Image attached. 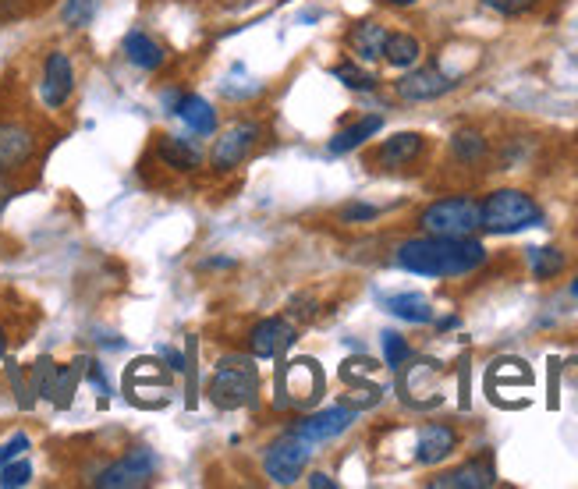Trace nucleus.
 I'll list each match as a JSON object with an SVG mask.
<instances>
[{"instance_id": "29", "label": "nucleus", "mask_w": 578, "mask_h": 489, "mask_svg": "<svg viewBox=\"0 0 578 489\" xmlns=\"http://www.w3.org/2000/svg\"><path fill=\"white\" fill-rule=\"evenodd\" d=\"M408 358H412V348H408V341L401 334H394V330H387V334H383V362L391 365V369H401Z\"/></svg>"}, {"instance_id": "31", "label": "nucleus", "mask_w": 578, "mask_h": 489, "mask_svg": "<svg viewBox=\"0 0 578 489\" xmlns=\"http://www.w3.org/2000/svg\"><path fill=\"white\" fill-rule=\"evenodd\" d=\"M483 8L497 11V15H504V18H518V15L536 11L539 0H483Z\"/></svg>"}, {"instance_id": "7", "label": "nucleus", "mask_w": 578, "mask_h": 489, "mask_svg": "<svg viewBox=\"0 0 578 489\" xmlns=\"http://www.w3.org/2000/svg\"><path fill=\"white\" fill-rule=\"evenodd\" d=\"M313 458V443L295 433H284L263 451V475L277 486H295Z\"/></svg>"}, {"instance_id": "23", "label": "nucleus", "mask_w": 578, "mask_h": 489, "mask_svg": "<svg viewBox=\"0 0 578 489\" xmlns=\"http://www.w3.org/2000/svg\"><path fill=\"white\" fill-rule=\"evenodd\" d=\"M383 309L391 312V316L405 319V323H415V326L430 323V319H433V305L426 302L422 295H415V291H405V295H391L387 302H383Z\"/></svg>"}, {"instance_id": "36", "label": "nucleus", "mask_w": 578, "mask_h": 489, "mask_svg": "<svg viewBox=\"0 0 578 489\" xmlns=\"http://www.w3.org/2000/svg\"><path fill=\"white\" fill-rule=\"evenodd\" d=\"M383 4H391V8H415L419 0H383Z\"/></svg>"}, {"instance_id": "25", "label": "nucleus", "mask_w": 578, "mask_h": 489, "mask_svg": "<svg viewBox=\"0 0 578 489\" xmlns=\"http://www.w3.org/2000/svg\"><path fill=\"white\" fill-rule=\"evenodd\" d=\"M330 75H334L337 82H344L348 89H355V93H373V89H376V75H369V71L362 68L355 57H352V61L334 64V68H330Z\"/></svg>"}, {"instance_id": "35", "label": "nucleus", "mask_w": 578, "mask_h": 489, "mask_svg": "<svg viewBox=\"0 0 578 489\" xmlns=\"http://www.w3.org/2000/svg\"><path fill=\"white\" fill-rule=\"evenodd\" d=\"M160 355H164L167 362H171V369H174V373H181V369H185V362H181V355H178V351L164 348V351H160Z\"/></svg>"}, {"instance_id": "19", "label": "nucleus", "mask_w": 578, "mask_h": 489, "mask_svg": "<svg viewBox=\"0 0 578 489\" xmlns=\"http://www.w3.org/2000/svg\"><path fill=\"white\" fill-rule=\"evenodd\" d=\"M121 54H125V61L132 64V68H139V71H160L167 64V50L142 29L128 32L125 43H121Z\"/></svg>"}, {"instance_id": "11", "label": "nucleus", "mask_w": 578, "mask_h": 489, "mask_svg": "<svg viewBox=\"0 0 578 489\" xmlns=\"http://www.w3.org/2000/svg\"><path fill=\"white\" fill-rule=\"evenodd\" d=\"M454 86H458V78L440 71L437 64H426V68H415V71H408V75H401L398 82H394V93H398V100H405V103H430V100L447 96Z\"/></svg>"}, {"instance_id": "10", "label": "nucleus", "mask_w": 578, "mask_h": 489, "mask_svg": "<svg viewBox=\"0 0 578 489\" xmlns=\"http://www.w3.org/2000/svg\"><path fill=\"white\" fill-rule=\"evenodd\" d=\"M355 419H359V408H355V404H330V408H320V412L298 419L288 433L302 436V440H309L316 447V443H330L341 433H348V429L355 426Z\"/></svg>"}, {"instance_id": "37", "label": "nucleus", "mask_w": 578, "mask_h": 489, "mask_svg": "<svg viewBox=\"0 0 578 489\" xmlns=\"http://www.w3.org/2000/svg\"><path fill=\"white\" fill-rule=\"evenodd\" d=\"M4 351H8V326L0 323V355H4Z\"/></svg>"}, {"instance_id": "24", "label": "nucleus", "mask_w": 578, "mask_h": 489, "mask_svg": "<svg viewBox=\"0 0 578 489\" xmlns=\"http://www.w3.org/2000/svg\"><path fill=\"white\" fill-rule=\"evenodd\" d=\"M564 266H568V259H564L561 249H554V245H539V249H529V270L536 280H554L564 273Z\"/></svg>"}, {"instance_id": "6", "label": "nucleus", "mask_w": 578, "mask_h": 489, "mask_svg": "<svg viewBox=\"0 0 578 489\" xmlns=\"http://www.w3.org/2000/svg\"><path fill=\"white\" fill-rule=\"evenodd\" d=\"M40 153V128L25 117H0V178L29 167Z\"/></svg>"}, {"instance_id": "21", "label": "nucleus", "mask_w": 578, "mask_h": 489, "mask_svg": "<svg viewBox=\"0 0 578 489\" xmlns=\"http://www.w3.org/2000/svg\"><path fill=\"white\" fill-rule=\"evenodd\" d=\"M422 57V43L412 32H387V43H383V61L398 71L415 68Z\"/></svg>"}, {"instance_id": "20", "label": "nucleus", "mask_w": 578, "mask_h": 489, "mask_svg": "<svg viewBox=\"0 0 578 489\" xmlns=\"http://www.w3.org/2000/svg\"><path fill=\"white\" fill-rule=\"evenodd\" d=\"M493 479H497V475H493L490 465L472 461V465H461V468H454V472L437 475L430 486L433 489H486V486H493Z\"/></svg>"}, {"instance_id": "2", "label": "nucleus", "mask_w": 578, "mask_h": 489, "mask_svg": "<svg viewBox=\"0 0 578 489\" xmlns=\"http://www.w3.org/2000/svg\"><path fill=\"white\" fill-rule=\"evenodd\" d=\"M543 224V210L522 188H497L479 202V227L486 234H518Z\"/></svg>"}, {"instance_id": "15", "label": "nucleus", "mask_w": 578, "mask_h": 489, "mask_svg": "<svg viewBox=\"0 0 578 489\" xmlns=\"http://www.w3.org/2000/svg\"><path fill=\"white\" fill-rule=\"evenodd\" d=\"M153 153H157L160 167H167L171 174H196L203 167V149L178 135H157Z\"/></svg>"}, {"instance_id": "14", "label": "nucleus", "mask_w": 578, "mask_h": 489, "mask_svg": "<svg viewBox=\"0 0 578 489\" xmlns=\"http://www.w3.org/2000/svg\"><path fill=\"white\" fill-rule=\"evenodd\" d=\"M426 153V135L419 132H398L391 139H383L373 153V163L380 171H401V167H412L419 156Z\"/></svg>"}, {"instance_id": "17", "label": "nucleus", "mask_w": 578, "mask_h": 489, "mask_svg": "<svg viewBox=\"0 0 578 489\" xmlns=\"http://www.w3.org/2000/svg\"><path fill=\"white\" fill-rule=\"evenodd\" d=\"M171 110L181 117V121H185L188 132L203 135V139L217 135L220 117H217V110H213V103L203 100V96H196V93H174L171 96Z\"/></svg>"}, {"instance_id": "3", "label": "nucleus", "mask_w": 578, "mask_h": 489, "mask_svg": "<svg viewBox=\"0 0 578 489\" xmlns=\"http://www.w3.org/2000/svg\"><path fill=\"white\" fill-rule=\"evenodd\" d=\"M206 394L217 408L224 412H235L245 404L256 401L259 394V373L249 358H224V362L213 369L210 383H206Z\"/></svg>"}, {"instance_id": "27", "label": "nucleus", "mask_w": 578, "mask_h": 489, "mask_svg": "<svg viewBox=\"0 0 578 489\" xmlns=\"http://www.w3.org/2000/svg\"><path fill=\"white\" fill-rule=\"evenodd\" d=\"M50 8V0H0V25L22 22Z\"/></svg>"}, {"instance_id": "32", "label": "nucleus", "mask_w": 578, "mask_h": 489, "mask_svg": "<svg viewBox=\"0 0 578 489\" xmlns=\"http://www.w3.org/2000/svg\"><path fill=\"white\" fill-rule=\"evenodd\" d=\"M376 217H380V206H369V202H348L341 210V224H369Z\"/></svg>"}, {"instance_id": "12", "label": "nucleus", "mask_w": 578, "mask_h": 489, "mask_svg": "<svg viewBox=\"0 0 578 489\" xmlns=\"http://www.w3.org/2000/svg\"><path fill=\"white\" fill-rule=\"evenodd\" d=\"M298 341V330L281 316H266L259 323H252L249 337H245V348L252 358H281L291 344Z\"/></svg>"}, {"instance_id": "28", "label": "nucleus", "mask_w": 578, "mask_h": 489, "mask_svg": "<svg viewBox=\"0 0 578 489\" xmlns=\"http://www.w3.org/2000/svg\"><path fill=\"white\" fill-rule=\"evenodd\" d=\"M96 4H100V0H64L61 8L64 25H68V29H86L96 18Z\"/></svg>"}, {"instance_id": "1", "label": "nucleus", "mask_w": 578, "mask_h": 489, "mask_svg": "<svg viewBox=\"0 0 578 489\" xmlns=\"http://www.w3.org/2000/svg\"><path fill=\"white\" fill-rule=\"evenodd\" d=\"M394 263L415 277L454 280L469 277L486 263V245L476 238H437V234H419V238L401 241L394 249Z\"/></svg>"}, {"instance_id": "16", "label": "nucleus", "mask_w": 578, "mask_h": 489, "mask_svg": "<svg viewBox=\"0 0 578 489\" xmlns=\"http://www.w3.org/2000/svg\"><path fill=\"white\" fill-rule=\"evenodd\" d=\"M458 429L447 426V422H430V426H422L419 433V443H415V461L419 465H440L447 461L454 451H458Z\"/></svg>"}, {"instance_id": "4", "label": "nucleus", "mask_w": 578, "mask_h": 489, "mask_svg": "<svg viewBox=\"0 0 578 489\" xmlns=\"http://www.w3.org/2000/svg\"><path fill=\"white\" fill-rule=\"evenodd\" d=\"M419 227L422 234H437V238H472L479 231V202L469 195L437 199L419 213Z\"/></svg>"}, {"instance_id": "38", "label": "nucleus", "mask_w": 578, "mask_h": 489, "mask_svg": "<svg viewBox=\"0 0 578 489\" xmlns=\"http://www.w3.org/2000/svg\"><path fill=\"white\" fill-rule=\"evenodd\" d=\"M571 298H578V277L571 280Z\"/></svg>"}, {"instance_id": "9", "label": "nucleus", "mask_w": 578, "mask_h": 489, "mask_svg": "<svg viewBox=\"0 0 578 489\" xmlns=\"http://www.w3.org/2000/svg\"><path fill=\"white\" fill-rule=\"evenodd\" d=\"M75 96V64L64 50H50L40 68V103L47 110H64Z\"/></svg>"}, {"instance_id": "26", "label": "nucleus", "mask_w": 578, "mask_h": 489, "mask_svg": "<svg viewBox=\"0 0 578 489\" xmlns=\"http://www.w3.org/2000/svg\"><path fill=\"white\" fill-rule=\"evenodd\" d=\"M451 153L458 156L461 163H479L486 156V139L483 132H472V128H461L451 139Z\"/></svg>"}, {"instance_id": "8", "label": "nucleus", "mask_w": 578, "mask_h": 489, "mask_svg": "<svg viewBox=\"0 0 578 489\" xmlns=\"http://www.w3.org/2000/svg\"><path fill=\"white\" fill-rule=\"evenodd\" d=\"M157 468H160V461H157V454L149 451V447H132V451H125L118 461L103 465L89 482H93V486H103V489L149 486L153 475H157Z\"/></svg>"}, {"instance_id": "33", "label": "nucleus", "mask_w": 578, "mask_h": 489, "mask_svg": "<svg viewBox=\"0 0 578 489\" xmlns=\"http://www.w3.org/2000/svg\"><path fill=\"white\" fill-rule=\"evenodd\" d=\"M29 447H32V440H29V436H25V433H15L8 443H0V468L8 465V461L22 458V454L29 451Z\"/></svg>"}, {"instance_id": "30", "label": "nucleus", "mask_w": 578, "mask_h": 489, "mask_svg": "<svg viewBox=\"0 0 578 489\" xmlns=\"http://www.w3.org/2000/svg\"><path fill=\"white\" fill-rule=\"evenodd\" d=\"M32 479V465L25 458H15L8 465L0 468V486L4 489H18V486H29Z\"/></svg>"}, {"instance_id": "18", "label": "nucleus", "mask_w": 578, "mask_h": 489, "mask_svg": "<svg viewBox=\"0 0 578 489\" xmlns=\"http://www.w3.org/2000/svg\"><path fill=\"white\" fill-rule=\"evenodd\" d=\"M383 43H387V25L380 22H355L344 36V47L359 64L383 61Z\"/></svg>"}, {"instance_id": "13", "label": "nucleus", "mask_w": 578, "mask_h": 489, "mask_svg": "<svg viewBox=\"0 0 578 489\" xmlns=\"http://www.w3.org/2000/svg\"><path fill=\"white\" fill-rule=\"evenodd\" d=\"M281 404H313L323 394V373L313 358H295L281 373Z\"/></svg>"}, {"instance_id": "5", "label": "nucleus", "mask_w": 578, "mask_h": 489, "mask_svg": "<svg viewBox=\"0 0 578 489\" xmlns=\"http://www.w3.org/2000/svg\"><path fill=\"white\" fill-rule=\"evenodd\" d=\"M266 142V125L256 121V117H238L235 125H227L224 132H217L210 149V163L213 171L227 174V171H238L245 160L259 153V146Z\"/></svg>"}, {"instance_id": "22", "label": "nucleus", "mask_w": 578, "mask_h": 489, "mask_svg": "<svg viewBox=\"0 0 578 489\" xmlns=\"http://www.w3.org/2000/svg\"><path fill=\"white\" fill-rule=\"evenodd\" d=\"M383 128V117L380 114H369L362 117V121H355L352 128H344V132H337L334 139H330V153L334 156H344V153H355V149L362 146V142H369L376 132Z\"/></svg>"}, {"instance_id": "34", "label": "nucleus", "mask_w": 578, "mask_h": 489, "mask_svg": "<svg viewBox=\"0 0 578 489\" xmlns=\"http://www.w3.org/2000/svg\"><path fill=\"white\" fill-rule=\"evenodd\" d=\"M309 486H313V489H330V486H334V479H330L327 472H313V475H309Z\"/></svg>"}]
</instances>
